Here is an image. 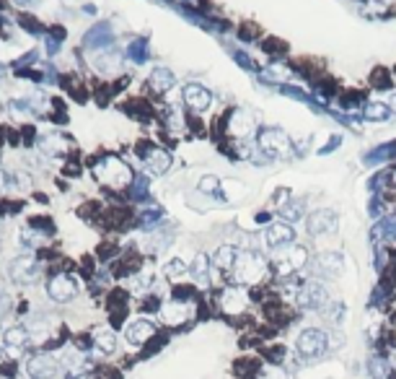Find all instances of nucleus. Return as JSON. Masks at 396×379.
<instances>
[{
  "instance_id": "obj_29",
  "label": "nucleus",
  "mask_w": 396,
  "mask_h": 379,
  "mask_svg": "<svg viewBox=\"0 0 396 379\" xmlns=\"http://www.w3.org/2000/svg\"><path fill=\"white\" fill-rule=\"evenodd\" d=\"M324 314L329 317V322H332V325H339V322L345 319V304H342V302H329L327 307H324Z\"/></svg>"
},
{
  "instance_id": "obj_11",
  "label": "nucleus",
  "mask_w": 396,
  "mask_h": 379,
  "mask_svg": "<svg viewBox=\"0 0 396 379\" xmlns=\"http://www.w3.org/2000/svg\"><path fill=\"white\" fill-rule=\"evenodd\" d=\"M153 335H156V325H153L151 319H145V317L132 319V322L127 325V330H125V340L130 345H135V348L145 345Z\"/></svg>"
},
{
  "instance_id": "obj_37",
  "label": "nucleus",
  "mask_w": 396,
  "mask_h": 379,
  "mask_svg": "<svg viewBox=\"0 0 396 379\" xmlns=\"http://www.w3.org/2000/svg\"><path fill=\"white\" fill-rule=\"evenodd\" d=\"M6 185H8V174H6V172H3V169H0V192L6 190Z\"/></svg>"
},
{
  "instance_id": "obj_24",
  "label": "nucleus",
  "mask_w": 396,
  "mask_h": 379,
  "mask_svg": "<svg viewBox=\"0 0 396 379\" xmlns=\"http://www.w3.org/2000/svg\"><path fill=\"white\" fill-rule=\"evenodd\" d=\"M174 84H177V76H174L169 68H156V70H153V76H151L153 91H161V94H166L169 88H174Z\"/></svg>"
},
{
  "instance_id": "obj_16",
  "label": "nucleus",
  "mask_w": 396,
  "mask_h": 379,
  "mask_svg": "<svg viewBox=\"0 0 396 379\" xmlns=\"http://www.w3.org/2000/svg\"><path fill=\"white\" fill-rule=\"evenodd\" d=\"M29 340H32V335H29L26 325H13V328H8L3 333V343H6L11 356H21V351L29 345Z\"/></svg>"
},
{
  "instance_id": "obj_9",
  "label": "nucleus",
  "mask_w": 396,
  "mask_h": 379,
  "mask_svg": "<svg viewBox=\"0 0 396 379\" xmlns=\"http://www.w3.org/2000/svg\"><path fill=\"white\" fill-rule=\"evenodd\" d=\"M306 262H308L306 250L303 247H293V244H287L285 250L278 255V260H275L280 276H290V273H295V270L306 267Z\"/></svg>"
},
{
  "instance_id": "obj_14",
  "label": "nucleus",
  "mask_w": 396,
  "mask_h": 379,
  "mask_svg": "<svg viewBox=\"0 0 396 379\" xmlns=\"http://www.w3.org/2000/svg\"><path fill=\"white\" fill-rule=\"evenodd\" d=\"M345 267V258L339 252H321L319 258L313 260V270L321 278H337Z\"/></svg>"
},
{
  "instance_id": "obj_31",
  "label": "nucleus",
  "mask_w": 396,
  "mask_h": 379,
  "mask_svg": "<svg viewBox=\"0 0 396 379\" xmlns=\"http://www.w3.org/2000/svg\"><path fill=\"white\" fill-rule=\"evenodd\" d=\"M301 215H303V203H301V200H295V203L282 208V218H285V221H298Z\"/></svg>"
},
{
  "instance_id": "obj_2",
  "label": "nucleus",
  "mask_w": 396,
  "mask_h": 379,
  "mask_svg": "<svg viewBox=\"0 0 396 379\" xmlns=\"http://www.w3.org/2000/svg\"><path fill=\"white\" fill-rule=\"evenodd\" d=\"M93 177L107 185V187H114V190H122L127 185H132L135 180V172H132V166L122 161L119 156H107L102 161H96L93 164Z\"/></svg>"
},
{
  "instance_id": "obj_32",
  "label": "nucleus",
  "mask_w": 396,
  "mask_h": 379,
  "mask_svg": "<svg viewBox=\"0 0 396 379\" xmlns=\"http://www.w3.org/2000/svg\"><path fill=\"white\" fill-rule=\"evenodd\" d=\"M223 190H231L228 200H238L244 195V185H238V182H223Z\"/></svg>"
},
{
  "instance_id": "obj_4",
  "label": "nucleus",
  "mask_w": 396,
  "mask_h": 379,
  "mask_svg": "<svg viewBox=\"0 0 396 379\" xmlns=\"http://www.w3.org/2000/svg\"><path fill=\"white\" fill-rule=\"evenodd\" d=\"M8 276L13 284L18 286H32L39 281V276H42V267H39V262H36L34 255H18V258L11 260L8 265Z\"/></svg>"
},
{
  "instance_id": "obj_13",
  "label": "nucleus",
  "mask_w": 396,
  "mask_h": 379,
  "mask_svg": "<svg viewBox=\"0 0 396 379\" xmlns=\"http://www.w3.org/2000/svg\"><path fill=\"white\" fill-rule=\"evenodd\" d=\"M295 239V229L287 221H275V224L267 226V234H264V241L275 247V250H282L287 244H293Z\"/></svg>"
},
{
  "instance_id": "obj_19",
  "label": "nucleus",
  "mask_w": 396,
  "mask_h": 379,
  "mask_svg": "<svg viewBox=\"0 0 396 379\" xmlns=\"http://www.w3.org/2000/svg\"><path fill=\"white\" fill-rule=\"evenodd\" d=\"M93 348L99 351L102 356H111L117 351V335H114V330L109 328H99L93 333Z\"/></svg>"
},
{
  "instance_id": "obj_15",
  "label": "nucleus",
  "mask_w": 396,
  "mask_h": 379,
  "mask_svg": "<svg viewBox=\"0 0 396 379\" xmlns=\"http://www.w3.org/2000/svg\"><path fill=\"white\" fill-rule=\"evenodd\" d=\"M184 104L194 112H207L212 104V94L203 84H186L184 86Z\"/></svg>"
},
{
  "instance_id": "obj_20",
  "label": "nucleus",
  "mask_w": 396,
  "mask_h": 379,
  "mask_svg": "<svg viewBox=\"0 0 396 379\" xmlns=\"http://www.w3.org/2000/svg\"><path fill=\"white\" fill-rule=\"evenodd\" d=\"M210 270H212V260L203 252V255L194 258L192 267H189V276H192L200 286H207L210 284Z\"/></svg>"
},
{
  "instance_id": "obj_36",
  "label": "nucleus",
  "mask_w": 396,
  "mask_h": 379,
  "mask_svg": "<svg viewBox=\"0 0 396 379\" xmlns=\"http://www.w3.org/2000/svg\"><path fill=\"white\" fill-rule=\"evenodd\" d=\"M261 379H287V377H285V371H280V369H264Z\"/></svg>"
},
{
  "instance_id": "obj_39",
  "label": "nucleus",
  "mask_w": 396,
  "mask_h": 379,
  "mask_svg": "<svg viewBox=\"0 0 396 379\" xmlns=\"http://www.w3.org/2000/svg\"><path fill=\"white\" fill-rule=\"evenodd\" d=\"M65 379H88V377H86V374H68Z\"/></svg>"
},
{
  "instance_id": "obj_25",
  "label": "nucleus",
  "mask_w": 396,
  "mask_h": 379,
  "mask_svg": "<svg viewBox=\"0 0 396 379\" xmlns=\"http://www.w3.org/2000/svg\"><path fill=\"white\" fill-rule=\"evenodd\" d=\"M236 258H238L236 247H233V244H223V247H218V252H215V267H218V270H233Z\"/></svg>"
},
{
  "instance_id": "obj_10",
  "label": "nucleus",
  "mask_w": 396,
  "mask_h": 379,
  "mask_svg": "<svg viewBox=\"0 0 396 379\" xmlns=\"http://www.w3.org/2000/svg\"><path fill=\"white\" fill-rule=\"evenodd\" d=\"M306 229H308L311 237L332 234L334 229H337V213H334V211H329V208H319V211H313V213L308 215Z\"/></svg>"
},
{
  "instance_id": "obj_6",
  "label": "nucleus",
  "mask_w": 396,
  "mask_h": 379,
  "mask_svg": "<svg viewBox=\"0 0 396 379\" xmlns=\"http://www.w3.org/2000/svg\"><path fill=\"white\" fill-rule=\"evenodd\" d=\"M295 304L306 312H316V310H324L329 304V293H327V286L319 284V281H308L303 284L298 291H295Z\"/></svg>"
},
{
  "instance_id": "obj_27",
  "label": "nucleus",
  "mask_w": 396,
  "mask_h": 379,
  "mask_svg": "<svg viewBox=\"0 0 396 379\" xmlns=\"http://www.w3.org/2000/svg\"><path fill=\"white\" fill-rule=\"evenodd\" d=\"M189 273V265H186L182 258H174L166 262V267H163V276L169 278V281H182V278Z\"/></svg>"
},
{
  "instance_id": "obj_26",
  "label": "nucleus",
  "mask_w": 396,
  "mask_h": 379,
  "mask_svg": "<svg viewBox=\"0 0 396 379\" xmlns=\"http://www.w3.org/2000/svg\"><path fill=\"white\" fill-rule=\"evenodd\" d=\"M391 374V361L388 359H381V356H373L368 361V377L371 379H388Z\"/></svg>"
},
{
  "instance_id": "obj_3",
  "label": "nucleus",
  "mask_w": 396,
  "mask_h": 379,
  "mask_svg": "<svg viewBox=\"0 0 396 379\" xmlns=\"http://www.w3.org/2000/svg\"><path fill=\"white\" fill-rule=\"evenodd\" d=\"M231 273H233L238 286H257L261 278L267 276V262H264V258H261L259 252L244 250L238 252L236 265H233Z\"/></svg>"
},
{
  "instance_id": "obj_33",
  "label": "nucleus",
  "mask_w": 396,
  "mask_h": 379,
  "mask_svg": "<svg viewBox=\"0 0 396 379\" xmlns=\"http://www.w3.org/2000/svg\"><path fill=\"white\" fill-rule=\"evenodd\" d=\"M218 185H220L218 177H203V180H200V190H205V192H215Z\"/></svg>"
},
{
  "instance_id": "obj_40",
  "label": "nucleus",
  "mask_w": 396,
  "mask_h": 379,
  "mask_svg": "<svg viewBox=\"0 0 396 379\" xmlns=\"http://www.w3.org/2000/svg\"><path fill=\"white\" fill-rule=\"evenodd\" d=\"M0 361H3V348H0Z\"/></svg>"
},
{
  "instance_id": "obj_38",
  "label": "nucleus",
  "mask_w": 396,
  "mask_h": 379,
  "mask_svg": "<svg viewBox=\"0 0 396 379\" xmlns=\"http://www.w3.org/2000/svg\"><path fill=\"white\" fill-rule=\"evenodd\" d=\"M388 109H391V112H394L396 114V94H391V96H388Z\"/></svg>"
},
{
  "instance_id": "obj_35",
  "label": "nucleus",
  "mask_w": 396,
  "mask_h": 379,
  "mask_svg": "<svg viewBox=\"0 0 396 379\" xmlns=\"http://www.w3.org/2000/svg\"><path fill=\"white\" fill-rule=\"evenodd\" d=\"M151 284H153V276H151V273H143V276H137V281H135V286L140 288V291H145V288H148Z\"/></svg>"
},
{
  "instance_id": "obj_21",
  "label": "nucleus",
  "mask_w": 396,
  "mask_h": 379,
  "mask_svg": "<svg viewBox=\"0 0 396 379\" xmlns=\"http://www.w3.org/2000/svg\"><path fill=\"white\" fill-rule=\"evenodd\" d=\"M62 369H68V374H86L88 371V356L81 354V351H68V354L60 359Z\"/></svg>"
},
{
  "instance_id": "obj_22",
  "label": "nucleus",
  "mask_w": 396,
  "mask_h": 379,
  "mask_svg": "<svg viewBox=\"0 0 396 379\" xmlns=\"http://www.w3.org/2000/svg\"><path fill=\"white\" fill-rule=\"evenodd\" d=\"M228 130L233 133V135H249L254 130V120H252V114L246 112V109H236V112L231 114V125H228Z\"/></svg>"
},
{
  "instance_id": "obj_34",
  "label": "nucleus",
  "mask_w": 396,
  "mask_h": 379,
  "mask_svg": "<svg viewBox=\"0 0 396 379\" xmlns=\"http://www.w3.org/2000/svg\"><path fill=\"white\" fill-rule=\"evenodd\" d=\"M8 310H11V293L0 286V317H3V314H8Z\"/></svg>"
},
{
  "instance_id": "obj_30",
  "label": "nucleus",
  "mask_w": 396,
  "mask_h": 379,
  "mask_svg": "<svg viewBox=\"0 0 396 379\" xmlns=\"http://www.w3.org/2000/svg\"><path fill=\"white\" fill-rule=\"evenodd\" d=\"M39 239H42V234L36 232L34 226H26L24 232H21V244H24L26 250H32V247H36V244H39Z\"/></svg>"
},
{
  "instance_id": "obj_5",
  "label": "nucleus",
  "mask_w": 396,
  "mask_h": 379,
  "mask_svg": "<svg viewBox=\"0 0 396 379\" xmlns=\"http://www.w3.org/2000/svg\"><path fill=\"white\" fill-rule=\"evenodd\" d=\"M81 291V284H78L76 276L70 273H57V276L50 278L47 284V296H50L55 304H70Z\"/></svg>"
},
{
  "instance_id": "obj_23",
  "label": "nucleus",
  "mask_w": 396,
  "mask_h": 379,
  "mask_svg": "<svg viewBox=\"0 0 396 379\" xmlns=\"http://www.w3.org/2000/svg\"><path fill=\"white\" fill-rule=\"evenodd\" d=\"M65 138H60L57 133H47V135H42L39 138V151H42L44 156H62L65 154Z\"/></svg>"
},
{
  "instance_id": "obj_12",
  "label": "nucleus",
  "mask_w": 396,
  "mask_h": 379,
  "mask_svg": "<svg viewBox=\"0 0 396 379\" xmlns=\"http://www.w3.org/2000/svg\"><path fill=\"white\" fill-rule=\"evenodd\" d=\"M246 307H249V296L241 286H231L220 293V310L226 314H244Z\"/></svg>"
},
{
  "instance_id": "obj_28",
  "label": "nucleus",
  "mask_w": 396,
  "mask_h": 379,
  "mask_svg": "<svg viewBox=\"0 0 396 379\" xmlns=\"http://www.w3.org/2000/svg\"><path fill=\"white\" fill-rule=\"evenodd\" d=\"M362 112H365V117H368V120L381 122V120H386L391 109H388V104H386V102H368V104H365V109H362Z\"/></svg>"
},
{
  "instance_id": "obj_7",
  "label": "nucleus",
  "mask_w": 396,
  "mask_h": 379,
  "mask_svg": "<svg viewBox=\"0 0 396 379\" xmlns=\"http://www.w3.org/2000/svg\"><path fill=\"white\" fill-rule=\"evenodd\" d=\"M259 148L267 156L282 159V156L290 154V138L280 128H264L259 133Z\"/></svg>"
},
{
  "instance_id": "obj_1",
  "label": "nucleus",
  "mask_w": 396,
  "mask_h": 379,
  "mask_svg": "<svg viewBox=\"0 0 396 379\" xmlns=\"http://www.w3.org/2000/svg\"><path fill=\"white\" fill-rule=\"evenodd\" d=\"M329 348H332L329 333L321 328H306L295 338V354H298V359L303 364L321 361V359L329 354Z\"/></svg>"
},
{
  "instance_id": "obj_17",
  "label": "nucleus",
  "mask_w": 396,
  "mask_h": 379,
  "mask_svg": "<svg viewBox=\"0 0 396 379\" xmlns=\"http://www.w3.org/2000/svg\"><path fill=\"white\" fill-rule=\"evenodd\" d=\"M189 304L184 302H166L161 307V322H166L171 328H177V325H184L186 319H189Z\"/></svg>"
},
{
  "instance_id": "obj_18",
  "label": "nucleus",
  "mask_w": 396,
  "mask_h": 379,
  "mask_svg": "<svg viewBox=\"0 0 396 379\" xmlns=\"http://www.w3.org/2000/svg\"><path fill=\"white\" fill-rule=\"evenodd\" d=\"M145 169L151 174H156V177L166 174L171 169V156L166 151H161V148H153L151 154L145 156Z\"/></svg>"
},
{
  "instance_id": "obj_8",
  "label": "nucleus",
  "mask_w": 396,
  "mask_h": 379,
  "mask_svg": "<svg viewBox=\"0 0 396 379\" xmlns=\"http://www.w3.org/2000/svg\"><path fill=\"white\" fill-rule=\"evenodd\" d=\"M60 369H62V364L52 354H34L26 361V374L32 379H55Z\"/></svg>"
},
{
  "instance_id": "obj_41",
  "label": "nucleus",
  "mask_w": 396,
  "mask_h": 379,
  "mask_svg": "<svg viewBox=\"0 0 396 379\" xmlns=\"http://www.w3.org/2000/svg\"><path fill=\"white\" fill-rule=\"evenodd\" d=\"M0 70H3V68H0Z\"/></svg>"
}]
</instances>
